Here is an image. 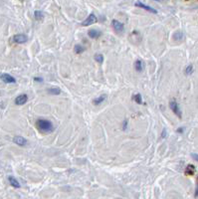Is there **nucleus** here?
<instances>
[{"instance_id": "20e7f679", "label": "nucleus", "mask_w": 198, "mask_h": 199, "mask_svg": "<svg viewBox=\"0 0 198 199\" xmlns=\"http://www.w3.org/2000/svg\"><path fill=\"white\" fill-rule=\"evenodd\" d=\"M28 40V37L24 34H17V35H14L13 36V41L17 44H23L26 43Z\"/></svg>"}, {"instance_id": "a211bd4d", "label": "nucleus", "mask_w": 198, "mask_h": 199, "mask_svg": "<svg viewBox=\"0 0 198 199\" xmlns=\"http://www.w3.org/2000/svg\"><path fill=\"white\" fill-rule=\"evenodd\" d=\"M134 100L135 102H136L138 104H139V105H141L142 104V98H141V94H136L134 96Z\"/></svg>"}, {"instance_id": "39448f33", "label": "nucleus", "mask_w": 198, "mask_h": 199, "mask_svg": "<svg viewBox=\"0 0 198 199\" xmlns=\"http://www.w3.org/2000/svg\"><path fill=\"white\" fill-rule=\"evenodd\" d=\"M97 22V17H96V15L95 14H90L88 17L85 19V20L83 21V23H82V26H89V25H92V24H94V23H96Z\"/></svg>"}, {"instance_id": "a878e982", "label": "nucleus", "mask_w": 198, "mask_h": 199, "mask_svg": "<svg viewBox=\"0 0 198 199\" xmlns=\"http://www.w3.org/2000/svg\"><path fill=\"white\" fill-rule=\"evenodd\" d=\"M126 125H128V120H125V123H124V129H126Z\"/></svg>"}, {"instance_id": "f8f14e48", "label": "nucleus", "mask_w": 198, "mask_h": 199, "mask_svg": "<svg viewBox=\"0 0 198 199\" xmlns=\"http://www.w3.org/2000/svg\"><path fill=\"white\" fill-rule=\"evenodd\" d=\"M106 95H102V96H100V97H97L96 99H94L93 100V104L94 105H96V106H98V105H101L104 101L106 100Z\"/></svg>"}, {"instance_id": "cd10ccee", "label": "nucleus", "mask_w": 198, "mask_h": 199, "mask_svg": "<svg viewBox=\"0 0 198 199\" xmlns=\"http://www.w3.org/2000/svg\"><path fill=\"white\" fill-rule=\"evenodd\" d=\"M155 1H158V0H155Z\"/></svg>"}, {"instance_id": "f257e3e1", "label": "nucleus", "mask_w": 198, "mask_h": 199, "mask_svg": "<svg viewBox=\"0 0 198 199\" xmlns=\"http://www.w3.org/2000/svg\"><path fill=\"white\" fill-rule=\"evenodd\" d=\"M36 126H37V129L44 133H50L54 130L53 123L48 120H44V119L38 120L36 123Z\"/></svg>"}, {"instance_id": "9d476101", "label": "nucleus", "mask_w": 198, "mask_h": 199, "mask_svg": "<svg viewBox=\"0 0 198 199\" xmlns=\"http://www.w3.org/2000/svg\"><path fill=\"white\" fill-rule=\"evenodd\" d=\"M88 35L92 39H98L100 36L102 35V33H101V31L97 30V29H91V30H89V32H88Z\"/></svg>"}, {"instance_id": "0eeeda50", "label": "nucleus", "mask_w": 198, "mask_h": 199, "mask_svg": "<svg viewBox=\"0 0 198 199\" xmlns=\"http://www.w3.org/2000/svg\"><path fill=\"white\" fill-rule=\"evenodd\" d=\"M0 79L4 83H7V84H14L16 82L15 78L12 77L11 75H9V74H1L0 75Z\"/></svg>"}, {"instance_id": "f03ea898", "label": "nucleus", "mask_w": 198, "mask_h": 199, "mask_svg": "<svg viewBox=\"0 0 198 199\" xmlns=\"http://www.w3.org/2000/svg\"><path fill=\"white\" fill-rule=\"evenodd\" d=\"M169 107H170L171 110H172V112H173L178 117H182V113H181V110H180L179 105H178V104H177V102H175V101H170Z\"/></svg>"}, {"instance_id": "ddd939ff", "label": "nucleus", "mask_w": 198, "mask_h": 199, "mask_svg": "<svg viewBox=\"0 0 198 199\" xmlns=\"http://www.w3.org/2000/svg\"><path fill=\"white\" fill-rule=\"evenodd\" d=\"M135 69L138 72H141L144 69V65H142V62L141 60H136L135 63Z\"/></svg>"}, {"instance_id": "423d86ee", "label": "nucleus", "mask_w": 198, "mask_h": 199, "mask_svg": "<svg viewBox=\"0 0 198 199\" xmlns=\"http://www.w3.org/2000/svg\"><path fill=\"white\" fill-rule=\"evenodd\" d=\"M135 5L136 6V7L142 8V9H144V10H147V11H149V12H151V13H154V14H156V13H157V11L155 10V9H153L152 7H150V6H148V5H147V4H144V3L141 2V1H136V2L135 3Z\"/></svg>"}, {"instance_id": "6ab92c4d", "label": "nucleus", "mask_w": 198, "mask_h": 199, "mask_svg": "<svg viewBox=\"0 0 198 199\" xmlns=\"http://www.w3.org/2000/svg\"><path fill=\"white\" fill-rule=\"evenodd\" d=\"M194 171H195V169H194V166H193V165H188L185 172H186V174L191 175V174L194 173Z\"/></svg>"}, {"instance_id": "7ed1b4c3", "label": "nucleus", "mask_w": 198, "mask_h": 199, "mask_svg": "<svg viewBox=\"0 0 198 199\" xmlns=\"http://www.w3.org/2000/svg\"><path fill=\"white\" fill-rule=\"evenodd\" d=\"M112 26H113V30H115L116 33H122V32H124V30H125L124 24L121 23V22L118 20H113Z\"/></svg>"}, {"instance_id": "f3484780", "label": "nucleus", "mask_w": 198, "mask_h": 199, "mask_svg": "<svg viewBox=\"0 0 198 199\" xmlns=\"http://www.w3.org/2000/svg\"><path fill=\"white\" fill-rule=\"evenodd\" d=\"M173 38L175 39V40H177V41L182 40V38H183V33H182V32H180V31L175 32V34L173 35Z\"/></svg>"}, {"instance_id": "2eb2a0df", "label": "nucleus", "mask_w": 198, "mask_h": 199, "mask_svg": "<svg viewBox=\"0 0 198 199\" xmlns=\"http://www.w3.org/2000/svg\"><path fill=\"white\" fill-rule=\"evenodd\" d=\"M34 16H35V19H36V20H42L43 17H44V14H43V12L42 11L36 10L34 12Z\"/></svg>"}, {"instance_id": "bb28decb", "label": "nucleus", "mask_w": 198, "mask_h": 199, "mask_svg": "<svg viewBox=\"0 0 198 199\" xmlns=\"http://www.w3.org/2000/svg\"><path fill=\"white\" fill-rule=\"evenodd\" d=\"M182 128H180V129H178V132H182Z\"/></svg>"}, {"instance_id": "aec40b11", "label": "nucleus", "mask_w": 198, "mask_h": 199, "mask_svg": "<svg viewBox=\"0 0 198 199\" xmlns=\"http://www.w3.org/2000/svg\"><path fill=\"white\" fill-rule=\"evenodd\" d=\"M95 60L98 62V63L102 64L103 62H104V56H103L102 54H96L95 55Z\"/></svg>"}, {"instance_id": "9b49d317", "label": "nucleus", "mask_w": 198, "mask_h": 199, "mask_svg": "<svg viewBox=\"0 0 198 199\" xmlns=\"http://www.w3.org/2000/svg\"><path fill=\"white\" fill-rule=\"evenodd\" d=\"M8 180H9V183H10L13 187H15V188H20V184H19V182L17 181V179H16L15 177H13V176H9Z\"/></svg>"}, {"instance_id": "393cba45", "label": "nucleus", "mask_w": 198, "mask_h": 199, "mask_svg": "<svg viewBox=\"0 0 198 199\" xmlns=\"http://www.w3.org/2000/svg\"><path fill=\"white\" fill-rule=\"evenodd\" d=\"M195 196H196V197H198V184H197L196 189H195Z\"/></svg>"}, {"instance_id": "4be33fe9", "label": "nucleus", "mask_w": 198, "mask_h": 199, "mask_svg": "<svg viewBox=\"0 0 198 199\" xmlns=\"http://www.w3.org/2000/svg\"><path fill=\"white\" fill-rule=\"evenodd\" d=\"M191 157H192L194 160L198 161V154L197 153H192V154H191Z\"/></svg>"}, {"instance_id": "dca6fc26", "label": "nucleus", "mask_w": 198, "mask_h": 199, "mask_svg": "<svg viewBox=\"0 0 198 199\" xmlns=\"http://www.w3.org/2000/svg\"><path fill=\"white\" fill-rule=\"evenodd\" d=\"M48 93L51 94V95H60L61 94V90L59 89V88L53 87V88H51V89H49Z\"/></svg>"}, {"instance_id": "4468645a", "label": "nucleus", "mask_w": 198, "mask_h": 199, "mask_svg": "<svg viewBox=\"0 0 198 199\" xmlns=\"http://www.w3.org/2000/svg\"><path fill=\"white\" fill-rule=\"evenodd\" d=\"M74 51H75V53H76V54H81V53H83V52L85 51V48H84L82 45L77 44V45H75Z\"/></svg>"}, {"instance_id": "1a4fd4ad", "label": "nucleus", "mask_w": 198, "mask_h": 199, "mask_svg": "<svg viewBox=\"0 0 198 199\" xmlns=\"http://www.w3.org/2000/svg\"><path fill=\"white\" fill-rule=\"evenodd\" d=\"M13 142L15 143V145H18L20 146H23L25 145L26 143H27V141L23 138V136H20V135H17V136H14L13 138Z\"/></svg>"}, {"instance_id": "b1692460", "label": "nucleus", "mask_w": 198, "mask_h": 199, "mask_svg": "<svg viewBox=\"0 0 198 199\" xmlns=\"http://www.w3.org/2000/svg\"><path fill=\"white\" fill-rule=\"evenodd\" d=\"M165 135H166V129H163V132H162V138H165Z\"/></svg>"}, {"instance_id": "6e6552de", "label": "nucleus", "mask_w": 198, "mask_h": 199, "mask_svg": "<svg viewBox=\"0 0 198 199\" xmlns=\"http://www.w3.org/2000/svg\"><path fill=\"white\" fill-rule=\"evenodd\" d=\"M28 101V96L26 94H22V95H19V96L15 99V104L18 106H22Z\"/></svg>"}, {"instance_id": "412c9836", "label": "nucleus", "mask_w": 198, "mask_h": 199, "mask_svg": "<svg viewBox=\"0 0 198 199\" xmlns=\"http://www.w3.org/2000/svg\"><path fill=\"white\" fill-rule=\"evenodd\" d=\"M193 72V66L192 65H188V66L185 68V74L186 75H190Z\"/></svg>"}, {"instance_id": "5701e85b", "label": "nucleus", "mask_w": 198, "mask_h": 199, "mask_svg": "<svg viewBox=\"0 0 198 199\" xmlns=\"http://www.w3.org/2000/svg\"><path fill=\"white\" fill-rule=\"evenodd\" d=\"M34 80L36 81V82H42V81H43V79H42V78H38V77H35Z\"/></svg>"}]
</instances>
